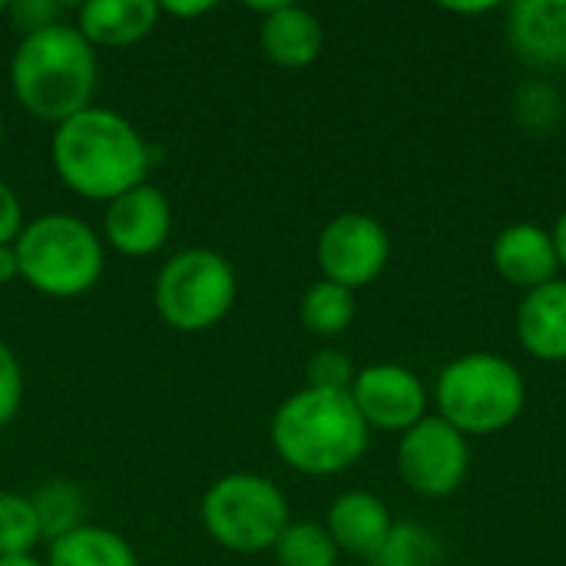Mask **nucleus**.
Returning a JSON list of instances; mask_svg holds the SVG:
<instances>
[{
  "mask_svg": "<svg viewBox=\"0 0 566 566\" xmlns=\"http://www.w3.org/2000/svg\"><path fill=\"white\" fill-rule=\"evenodd\" d=\"M239 298V279L226 255L212 249H182L169 255L153 282L159 318L186 335L216 328Z\"/></svg>",
  "mask_w": 566,
  "mask_h": 566,
  "instance_id": "nucleus-7",
  "label": "nucleus"
},
{
  "mask_svg": "<svg viewBox=\"0 0 566 566\" xmlns=\"http://www.w3.org/2000/svg\"><path fill=\"white\" fill-rule=\"evenodd\" d=\"M355 312H358L355 292L335 285V282H325V279H318L315 285H308L305 295H302V305H298L302 325L312 335H318V338L342 335L355 322Z\"/></svg>",
  "mask_w": 566,
  "mask_h": 566,
  "instance_id": "nucleus-19",
  "label": "nucleus"
},
{
  "mask_svg": "<svg viewBox=\"0 0 566 566\" xmlns=\"http://www.w3.org/2000/svg\"><path fill=\"white\" fill-rule=\"evenodd\" d=\"M249 10L262 13L259 50L269 63H275L282 70H305L322 56L325 27L312 10H305L298 3H285V0L249 3Z\"/></svg>",
  "mask_w": 566,
  "mask_h": 566,
  "instance_id": "nucleus-12",
  "label": "nucleus"
},
{
  "mask_svg": "<svg viewBox=\"0 0 566 566\" xmlns=\"http://www.w3.org/2000/svg\"><path fill=\"white\" fill-rule=\"evenodd\" d=\"M20 279L46 298H80L96 289L106 269L103 239L70 212H46L23 226L13 242Z\"/></svg>",
  "mask_w": 566,
  "mask_h": 566,
  "instance_id": "nucleus-4",
  "label": "nucleus"
},
{
  "mask_svg": "<svg viewBox=\"0 0 566 566\" xmlns=\"http://www.w3.org/2000/svg\"><path fill=\"white\" fill-rule=\"evenodd\" d=\"M212 10H216L212 0H199V3L166 0V3H159V13H169V17H179V20H196V17H206V13H212Z\"/></svg>",
  "mask_w": 566,
  "mask_h": 566,
  "instance_id": "nucleus-28",
  "label": "nucleus"
},
{
  "mask_svg": "<svg viewBox=\"0 0 566 566\" xmlns=\"http://www.w3.org/2000/svg\"><path fill=\"white\" fill-rule=\"evenodd\" d=\"M13 279H20L17 249L13 245H0V285H10Z\"/></svg>",
  "mask_w": 566,
  "mask_h": 566,
  "instance_id": "nucleus-29",
  "label": "nucleus"
},
{
  "mask_svg": "<svg viewBox=\"0 0 566 566\" xmlns=\"http://www.w3.org/2000/svg\"><path fill=\"white\" fill-rule=\"evenodd\" d=\"M395 521L385 507V501L371 491H345L335 497V504L328 507V521L325 531L332 534L338 554H355V557H375L388 534H391Z\"/></svg>",
  "mask_w": 566,
  "mask_h": 566,
  "instance_id": "nucleus-14",
  "label": "nucleus"
},
{
  "mask_svg": "<svg viewBox=\"0 0 566 566\" xmlns=\"http://www.w3.org/2000/svg\"><path fill=\"white\" fill-rule=\"evenodd\" d=\"M172 232V206L163 189L143 182L106 202L103 239L126 259L156 255Z\"/></svg>",
  "mask_w": 566,
  "mask_h": 566,
  "instance_id": "nucleus-11",
  "label": "nucleus"
},
{
  "mask_svg": "<svg viewBox=\"0 0 566 566\" xmlns=\"http://www.w3.org/2000/svg\"><path fill=\"white\" fill-rule=\"evenodd\" d=\"M275 454L298 474L332 478L358 464L368 451L371 428L348 391L302 388L289 395L269 428Z\"/></svg>",
  "mask_w": 566,
  "mask_h": 566,
  "instance_id": "nucleus-3",
  "label": "nucleus"
},
{
  "mask_svg": "<svg viewBox=\"0 0 566 566\" xmlns=\"http://www.w3.org/2000/svg\"><path fill=\"white\" fill-rule=\"evenodd\" d=\"M33 511H36V521H40V531H43V541H60L63 534L76 531L83 521V497L73 484L66 481H53L46 488H40L33 497Z\"/></svg>",
  "mask_w": 566,
  "mask_h": 566,
  "instance_id": "nucleus-22",
  "label": "nucleus"
},
{
  "mask_svg": "<svg viewBox=\"0 0 566 566\" xmlns=\"http://www.w3.org/2000/svg\"><path fill=\"white\" fill-rule=\"evenodd\" d=\"M27 219H23V206L20 196L13 192V186L7 179H0V245H13L17 235L23 232Z\"/></svg>",
  "mask_w": 566,
  "mask_h": 566,
  "instance_id": "nucleus-27",
  "label": "nucleus"
},
{
  "mask_svg": "<svg viewBox=\"0 0 566 566\" xmlns=\"http://www.w3.org/2000/svg\"><path fill=\"white\" fill-rule=\"evenodd\" d=\"M7 17H10L13 30L20 36H27V33H36V30L60 23L63 3H56V0H13V3H7Z\"/></svg>",
  "mask_w": 566,
  "mask_h": 566,
  "instance_id": "nucleus-26",
  "label": "nucleus"
},
{
  "mask_svg": "<svg viewBox=\"0 0 566 566\" xmlns=\"http://www.w3.org/2000/svg\"><path fill=\"white\" fill-rule=\"evenodd\" d=\"M448 10L451 13H491L494 10V3H448Z\"/></svg>",
  "mask_w": 566,
  "mask_h": 566,
  "instance_id": "nucleus-31",
  "label": "nucleus"
},
{
  "mask_svg": "<svg viewBox=\"0 0 566 566\" xmlns=\"http://www.w3.org/2000/svg\"><path fill=\"white\" fill-rule=\"evenodd\" d=\"M0 13H7V3L3 0H0Z\"/></svg>",
  "mask_w": 566,
  "mask_h": 566,
  "instance_id": "nucleus-34",
  "label": "nucleus"
},
{
  "mask_svg": "<svg viewBox=\"0 0 566 566\" xmlns=\"http://www.w3.org/2000/svg\"><path fill=\"white\" fill-rule=\"evenodd\" d=\"M517 338L537 361H566V282L554 279L524 295Z\"/></svg>",
  "mask_w": 566,
  "mask_h": 566,
  "instance_id": "nucleus-17",
  "label": "nucleus"
},
{
  "mask_svg": "<svg viewBox=\"0 0 566 566\" xmlns=\"http://www.w3.org/2000/svg\"><path fill=\"white\" fill-rule=\"evenodd\" d=\"M527 401L524 375L501 355L471 352L438 375V418L464 438H484L511 428Z\"/></svg>",
  "mask_w": 566,
  "mask_h": 566,
  "instance_id": "nucleus-5",
  "label": "nucleus"
},
{
  "mask_svg": "<svg viewBox=\"0 0 566 566\" xmlns=\"http://www.w3.org/2000/svg\"><path fill=\"white\" fill-rule=\"evenodd\" d=\"M56 179L80 199L109 202L149 182L153 149L143 133L109 106H86L63 119L50 139Z\"/></svg>",
  "mask_w": 566,
  "mask_h": 566,
  "instance_id": "nucleus-1",
  "label": "nucleus"
},
{
  "mask_svg": "<svg viewBox=\"0 0 566 566\" xmlns=\"http://www.w3.org/2000/svg\"><path fill=\"white\" fill-rule=\"evenodd\" d=\"M279 566H335L338 547L325 524L315 521H292L272 547Z\"/></svg>",
  "mask_w": 566,
  "mask_h": 566,
  "instance_id": "nucleus-20",
  "label": "nucleus"
},
{
  "mask_svg": "<svg viewBox=\"0 0 566 566\" xmlns=\"http://www.w3.org/2000/svg\"><path fill=\"white\" fill-rule=\"evenodd\" d=\"M0 149H3V113H0Z\"/></svg>",
  "mask_w": 566,
  "mask_h": 566,
  "instance_id": "nucleus-33",
  "label": "nucleus"
},
{
  "mask_svg": "<svg viewBox=\"0 0 566 566\" xmlns=\"http://www.w3.org/2000/svg\"><path fill=\"white\" fill-rule=\"evenodd\" d=\"M43 541L33 501L17 491H0V557H33Z\"/></svg>",
  "mask_w": 566,
  "mask_h": 566,
  "instance_id": "nucleus-21",
  "label": "nucleus"
},
{
  "mask_svg": "<svg viewBox=\"0 0 566 566\" xmlns=\"http://www.w3.org/2000/svg\"><path fill=\"white\" fill-rule=\"evenodd\" d=\"M471 468V448L461 431L448 421L424 418L401 434L398 444V474L421 497H451Z\"/></svg>",
  "mask_w": 566,
  "mask_h": 566,
  "instance_id": "nucleus-8",
  "label": "nucleus"
},
{
  "mask_svg": "<svg viewBox=\"0 0 566 566\" xmlns=\"http://www.w3.org/2000/svg\"><path fill=\"white\" fill-rule=\"evenodd\" d=\"M23 368H20V358L13 355V348L0 338V428H7L20 405H23Z\"/></svg>",
  "mask_w": 566,
  "mask_h": 566,
  "instance_id": "nucleus-25",
  "label": "nucleus"
},
{
  "mask_svg": "<svg viewBox=\"0 0 566 566\" xmlns=\"http://www.w3.org/2000/svg\"><path fill=\"white\" fill-rule=\"evenodd\" d=\"M348 395H352L358 415L365 418V424L378 428V431L405 434L418 421L428 418L424 415L428 391H424L421 378L411 368L395 365V361H378V365H365L361 371H355Z\"/></svg>",
  "mask_w": 566,
  "mask_h": 566,
  "instance_id": "nucleus-10",
  "label": "nucleus"
},
{
  "mask_svg": "<svg viewBox=\"0 0 566 566\" xmlns=\"http://www.w3.org/2000/svg\"><path fill=\"white\" fill-rule=\"evenodd\" d=\"M96 76V50L76 30V23L66 20L20 36L10 56L13 99L30 116L53 126L93 106Z\"/></svg>",
  "mask_w": 566,
  "mask_h": 566,
  "instance_id": "nucleus-2",
  "label": "nucleus"
},
{
  "mask_svg": "<svg viewBox=\"0 0 566 566\" xmlns=\"http://www.w3.org/2000/svg\"><path fill=\"white\" fill-rule=\"evenodd\" d=\"M159 17L156 0H90L76 10V30L93 50H123L146 40Z\"/></svg>",
  "mask_w": 566,
  "mask_h": 566,
  "instance_id": "nucleus-15",
  "label": "nucleus"
},
{
  "mask_svg": "<svg viewBox=\"0 0 566 566\" xmlns=\"http://www.w3.org/2000/svg\"><path fill=\"white\" fill-rule=\"evenodd\" d=\"M355 381V368L348 361L345 352L338 348H322L312 355L308 361V388H322V391H352Z\"/></svg>",
  "mask_w": 566,
  "mask_h": 566,
  "instance_id": "nucleus-24",
  "label": "nucleus"
},
{
  "mask_svg": "<svg viewBox=\"0 0 566 566\" xmlns=\"http://www.w3.org/2000/svg\"><path fill=\"white\" fill-rule=\"evenodd\" d=\"M43 566H139L133 544L99 524H80L50 544Z\"/></svg>",
  "mask_w": 566,
  "mask_h": 566,
  "instance_id": "nucleus-18",
  "label": "nucleus"
},
{
  "mask_svg": "<svg viewBox=\"0 0 566 566\" xmlns=\"http://www.w3.org/2000/svg\"><path fill=\"white\" fill-rule=\"evenodd\" d=\"M199 521L209 541L245 557L272 551L292 524L282 488L252 471H235L212 481L199 501Z\"/></svg>",
  "mask_w": 566,
  "mask_h": 566,
  "instance_id": "nucleus-6",
  "label": "nucleus"
},
{
  "mask_svg": "<svg viewBox=\"0 0 566 566\" xmlns=\"http://www.w3.org/2000/svg\"><path fill=\"white\" fill-rule=\"evenodd\" d=\"M0 566H43L36 557H0Z\"/></svg>",
  "mask_w": 566,
  "mask_h": 566,
  "instance_id": "nucleus-32",
  "label": "nucleus"
},
{
  "mask_svg": "<svg viewBox=\"0 0 566 566\" xmlns=\"http://www.w3.org/2000/svg\"><path fill=\"white\" fill-rule=\"evenodd\" d=\"M554 245H557V259H560V265H566V209L564 216L557 219V226H554Z\"/></svg>",
  "mask_w": 566,
  "mask_h": 566,
  "instance_id": "nucleus-30",
  "label": "nucleus"
},
{
  "mask_svg": "<svg viewBox=\"0 0 566 566\" xmlns=\"http://www.w3.org/2000/svg\"><path fill=\"white\" fill-rule=\"evenodd\" d=\"M315 259L325 282L355 292L371 285L385 272L391 259V239L375 216L342 212L322 229L315 242Z\"/></svg>",
  "mask_w": 566,
  "mask_h": 566,
  "instance_id": "nucleus-9",
  "label": "nucleus"
},
{
  "mask_svg": "<svg viewBox=\"0 0 566 566\" xmlns=\"http://www.w3.org/2000/svg\"><path fill=\"white\" fill-rule=\"evenodd\" d=\"M491 262L507 285L527 289V292L554 282L560 269L554 235L534 222L507 226L491 245Z\"/></svg>",
  "mask_w": 566,
  "mask_h": 566,
  "instance_id": "nucleus-13",
  "label": "nucleus"
},
{
  "mask_svg": "<svg viewBox=\"0 0 566 566\" xmlns=\"http://www.w3.org/2000/svg\"><path fill=\"white\" fill-rule=\"evenodd\" d=\"M511 43L541 66H566V0H517L507 7Z\"/></svg>",
  "mask_w": 566,
  "mask_h": 566,
  "instance_id": "nucleus-16",
  "label": "nucleus"
},
{
  "mask_svg": "<svg viewBox=\"0 0 566 566\" xmlns=\"http://www.w3.org/2000/svg\"><path fill=\"white\" fill-rule=\"evenodd\" d=\"M434 557V544L421 534V527L395 524L385 547L371 557L375 566H428Z\"/></svg>",
  "mask_w": 566,
  "mask_h": 566,
  "instance_id": "nucleus-23",
  "label": "nucleus"
}]
</instances>
